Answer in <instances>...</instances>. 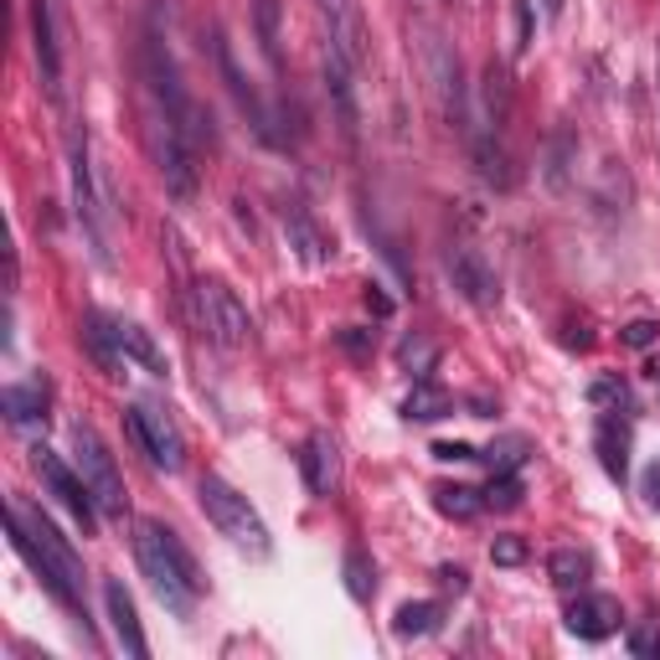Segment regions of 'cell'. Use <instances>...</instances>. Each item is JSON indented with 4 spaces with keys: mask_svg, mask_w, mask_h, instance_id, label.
<instances>
[{
    "mask_svg": "<svg viewBox=\"0 0 660 660\" xmlns=\"http://www.w3.org/2000/svg\"><path fill=\"white\" fill-rule=\"evenodd\" d=\"M351 57L336 47V42H325V93H331V103H336V124L340 135L356 139V124H361V114H356V88H351Z\"/></svg>",
    "mask_w": 660,
    "mask_h": 660,
    "instance_id": "13",
    "label": "cell"
},
{
    "mask_svg": "<svg viewBox=\"0 0 660 660\" xmlns=\"http://www.w3.org/2000/svg\"><path fill=\"white\" fill-rule=\"evenodd\" d=\"M593 573V558L583 547H558L552 558H547V578L558 583V589H583Z\"/></svg>",
    "mask_w": 660,
    "mask_h": 660,
    "instance_id": "24",
    "label": "cell"
},
{
    "mask_svg": "<svg viewBox=\"0 0 660 660\" xmlns=\"http://www.w3.org/2000/svg\"><path fill=\"white\" fill-rule=\"evenodd\" d=\"M68 166H72V212H78V227H83L93 258L109 269V237H103V222H99V191H93V170H88V135L83 130L68 135Z\"/></svg>",
    "mask_w": 660,
    "mask_h": 660,
    "instance_id": "10",
    "label": "cell"
},
{
    "mask_svg": "<svg viewBox=\"0 0 660 660\" xmlns=\"http://www.w3.org/2000/svg\"><path fill=\"white\" fill-rule=\"evenodd\" d=\"M114 340H119V351H124V361H139L150 377H166V356L155 351L150 331H139L135 321H114Z\"/></svg>",
    "mask_w": 660,
    "mask_h": 660,
    "instance_id": "21",
    "label": "cell"
},
{
    "mask_svg": "<svg viewBox=\"0 0 660 660\" xmlns=\"http://www.w3.org/2000/svg\"><path fill=\"white\" fill-rule=\"evenodd\" d=\"M424 63H428V78H434V93H439V109H444V119H449V130L470 139V93H465V72H459L455 47H449L439 32H428Z\"/></svg>",
    "mask_w": 660,
    "mask_h": 660,
    "instance_id": "9",
    "label": "cell"
},
{
    "mask_svg": "<svg viewBox=\"0 0 660 660\" xmlns=\"http://www.w3.org/2000/svg\"><path fill=\"white\" fill-rule=\"evenodd\" d=\"M321 16H325V42H336L351 63H361V52H367L361 5H356V0H321Z\"/></svg>",
    "mask_w": 660,
    "mask_h": 660,
    "instance_id": "16",
    "label": "cell"
},
{
    "mask_svg": "<svg viewBox=\"0 0 660 660\" xmlns=\"http://www.w3.org/2000/svg\"><path fill=\"white\" fill-rule=\"evenodd\" d=\"M187 315L222 351H237V346L254 340V315H248V305H243L222 279H197V284L187 289Z\"/></svg>",
    "mask_w": 660,
    "mask_h": 660,
    "instance_id": "5",
    "label": "cell"
},
{
    "mask_svg": "<svg viewBox=\"0 0 660 660\" xmlns=\"http://www.w3.org/2000/svg\"><path fill=\"white\" fill-rule=\"evenodd\" d=\"M135 558H139V573L150 578L155 599L166 604L176 619H191L197 599H202L206 578L191 558V547L160 522H135Z\"/></svg>",
    "mask_w": 660,
    "mask_h": 660,
    "instance_id": "2",
    "label": "cell"
},
{
    "mask_svg": "<svg viewBox=\"0 0 660 660\" xmlns=\"http://www.w3.org/2000/svg\"><path fill=\"white\" fill-rule=\"evenodd\" d=\"M434 506L455 522H474L485 511V491H470V485H434Z\"/></svg>",
    "mask_w": 660,
    "mask_h": 660,
    "instance_id": "27",
    "label": "cell"
},
{
    "mask_svg": "<svg viewBox=\"0 0 660 660\" xmlns=\"http://www.w3.org/2000/svg\"><path fill=\"white\" fill-rule=\"evenodd\" d=\"M336 340H340V346H346L351 356H367V351H372V331H356V325L336 331Z\"/></svg>",
    "mask_w": 660,
    "mask_h": 660,
    "instance_id": "37",
    "label": "cell"
},
{
    "mask_svg": "<svg viewBox=\"0 0 660 660\" xmlns=\"http://www.w3.org/2000/svg\"><path fill=\"white\" fill-rule=\"evenodd\" d=\"M398 367L413 372V377H428L434 367H439V346H434L428 336H403L398 340Z\"/></svg>",
    "mask_w": 660,
    "mask_h": 660,
    "instance_id": "28",
    "label": "cell"
},
{
    "mask_svg": "<svg viewBox=\"0 0 660 660\" xmlns=\"http://www.w3.org/2000/svg\"><path fill=\"white\" fill-rule=\"evenodd\" d=\"M491 562H495V568H522V562H526V542H522V537H495V542H491Z\"/></svg>",
    "mask_w": 660,
    "mask_h": 660,
    "instance_id": "33",
    "label": "cell"
},
{
    "mask_svg": "<svg viewBox=\"0 0 660 660\" xmlns=\"http://www.w3.org/2000/svg\"><path fill=\"white\" fill-rule=\"evenodd\" d=\"M197 501H202L206 522L217 526L237 552H248V558H269V552H273L264 516H258V511L248 506V495L233 491L222 474H202V480H197Z\"/></svg>",
    "mask_w": 660,
    "mask_h": 660,
    "instance_id": "4",
    "label": "cell"
},
{
    "mask_svg": "<svg viewBox=\"0 0 660 660\" xmlns=\"http://www.w3.org/2000/svg\"><path fill=\"white\" fill-rule=\"evenodd\" d=\"M139 72H145V93H150V99L160 103V109H166L176 124H181V135H187L197 150L217 139V130H212V114H206L202 103L191 99V88L181 83L176 57H170V47L160 42V32H145V47H139Z\"/></svg>",
    "mask_w": 660,
    "mask_h": 660,
    "instance_id": "3",
    "label": "cell"
},
{
    "mask_svg": "<svg viewBox=\"0 0 660 660\" xmlns=\"http://www.w3.org/2000/svg\"><path fill=\"white\" fill-rule=\"evenodd\" d=\"M645 495H650V506H660V459L650 465V474H645Z\"/></svg>",
    "mask_w": 660,
    "mask_h": 660,
    "instance_id": "42",
    "label": "cell"
},
{
    "mask_svg": "<svg viewBox=\"0 0 660 660\" xmlns=\"http://www.w3.org/2000/svg\"><path fill=\"white\" fill-rule=\"evenodd\" d=\"M32 47H36L42 88L57 93V83H63V52H57V32H52V0H32Z\"/></svg>",
    "mask_w": 660,
    "mask_h": 660,
    "instance_id": "18",
    "label": "cell"
},
{
    "mask_svg": "<svg viewBox=\"0 0 660 660\" xmlns=\"http://www.w3.org/2000/svg\"><path fill=\"white\" fill-rule=\"evenodd\" d=\"M619 340L635 346V351H645V346H656L660 340V321H629L625 331H619Z\"/></svg>",
    "mask_w": 660,
    "mask_h": 660,
    "instance_id": "35",
    "label": "cell"
},
{
    "mask_svg": "<svg viewBox=\"0 0 660 660\" xmlns=\"http://www.w3.org/2000/svg\"><path fill=\"white\" fill-rule=\"evenodd\" d=\"M284 243L294 248V258H300V264H310V269H325V264L336 258V243L321 233V222L310 217L300 202L284 206Z\"/></svg>",
    "mask_w": 660,
    "mask_h": 660,
    "instance_id": "12",
    "label": "cell"
},
{
    "mask_svg": "<svg viewBox=\"0 0 660 660\" xmlns=\"http://www.w3.org/2000/svg\"><path fill=\"white\" fill-rule=\"evenodd\" d=\"M32 470L42 474V485H47V491L68 506L72 522L93 537V532H99V501H93V491H88L83 470H72L68 459L57 455V449H47V444H36V449H32Z\"/></svg>",
    "mask_w": 660,
    "mask_h": 660,
    "instance_id": "8",
    "label": "cell"
},
{
    "mask_svg": "<svg viewBox=\"0 0 660 660\" xmlns=\"http://www.w3.org/2000/svg\"><path fill=\"white\" fill-rule=\"evenodd\" d=\"M279 16H284V0H254V21H258V47L269 57V68H284V47H279Z\"/></svg>",
    "mask_w": 660,
    "mask_h": 660,
    "instance_id": "25",
    "label": "cell"
},
{
    "mask_svg": "<svg viewBox=\"0 0 660 660\" xmlns=\"http://www.w3.org/2000/svg\"><path fill=\"white\" fill-rule=\"evenodd\" d=\"M444 625V609L439 604H428V599H413V604H403V609L392 614V629L403 635V640H418V635H434V629Z\"/></svg>",
    "mask_w": 660,
    "mask_h": 660,
    "instance_id": "26",
    "label": "cell"
},
{
    "mask_svg": "<svg viewBox=\"0 0 660 660\" xmlns=\"http://www.w3.org/2000/svg\"><path fill=\"white\" fill-rule=\"evenodd\" d=\"M72 459H78V470H83L88 491H93V501H99L103 516H124V480H119V465L114 455H109V444L99 439V428L93 424H72Z\"/></svg>",
    "mask_w": 660,
    "mask_h": 660,
    "instance_id": "6",
    "label": "cell"
},
{
    "mask_svg": "<svg viewBox=\"0 0 660 660\" xmlns=\"http://www.w3.org/2000/svg\"><path fill=\"white\" fill-rule=\"evenodd\" d=\"M103 609L114 619V635H119V645H124V656H135V660L150 656V640H145V629H139L135 599H130V589H124L119 578H103Z\"/></svg>",
    "mask_w": 660,
    "mask_h": 660,
    "instance_id": "15",
    "label": "cell"
},
{
    "mask_svg": "<svg viewBox=\"0 0 660 660\" xmlns=\"http://www.w3.org/2000/svg\"><path fill=\"white\" fill-rule=\"evenodd\" d=\"M629 650H635V656H645V660H650V656H660V635H656V629H629Z\"/></svg>",
    "mask_w": 660,
    "mask_h": 660,
    "instance_id": "38",
    "label": "cell"
},
{
    "mask_svg": "<svg viewBox=\"0 0 660 660\" xmlns=\"http://www.w3.org/2000/svg\"><path fill=\"white\" fill-rule=\"evenodd\" d=\"M346 593H351L356 604H372V593H377L372 558H367L361 547H346Z\"/></svg>",
    "mask_w": 660,
    "mask_h": 660,
    "instance_id": "29",
    "label": "cell"
},
{
    "mask_svg": "<svg viewBox=\"0 0 660 660\" xmlns=\"http://www.w3.org/2000/svg\"><path fill=\"white\" fill-rule=\"evenodd\" d=\"M506 119H511V78L501 63H485V119L480 124H491V130H506Z\"/></svg>",
    "mask_w": 660,
    "mask_h": 660,
    "instance_id": "23",
    "label": "cell"
},
{
    "mask_svg": "<svg viewBox=\"0 0 660 660\" xmlns=\"http://www.w3.org/2000/svg\"><path fill=\"white\" fill-rule=\"evenodd\" d=\"M0 407H5L11 424H36V418H47V382H11V388L0 392Z\"/></svg>",
    "mask_w": 660,
    "mask_h": 660,
    "instance_id": "20",
    "label": "cell"
},
{
    "mask_svg": "<svg viewBox=\"0 0 660 660\" xmlns=\"http://www.w3.org/2000/svg\"><path fill=\"white\" fill-rule=\"evenodd\" d=\"M480 459H491V470H516V465H522V459H526V444H522V439H506V444H501V449H495V444H491V449H485V455H480Z\"/></svg>",
    "mask_w": 660,
    "mask_h": 660,
    "instance_id": "34",
    "label": "cell"
},
{
    "mask_svg": "<svg viewBox=\"0 0 660 660\" xmlns=\"http://www.w3.org/2000/svg\"><path fill=\"white\" fill-rule=\"evenodd\" d=\"M593 449H599L604 474L625 485V480H629V424H625V418L604 413V418H599V434H593Z\"/></svg>",
    "mask_w": 660,
    "mask_h": 660,
    "instance_id": "19",
    "label": "cell"
},
{
    "mask_svg": "<svg viewBox=\"0 0 660 660\" xmlns=\"http://www.w3.org/2000/svg\"><path fill=\"white\" fill-rule=\"evenodd\" d=\"M485 506H495V511L522 506V480H516V470H495L491 474V485H485Z\"/></svg>",
    "mask_w": 660,
    "mask_h": 660,
    "instance_id": "31",
    "label": "cell"
},
{
    "mask_svg": "<svg viewBox=\"0 0 660 660\" xmlns=\"http://www.w3.org/2000/svg\"><path fill=\"white\" fill-rule=\"evenodd\" d=\"M562 5H568V0H542V16H547V21H558V16H562Z\"/></svg>",
    "mask_w": 660,
    "mask_h": 660,
    "instance_id": "43",
    "label": "cell"
},
{
    "mask_svg": "<svg viewBox=\"0 0 660 660\" xmlns=\"http://www.w3.org/2000/svg\"><path fill=\"white\" fill-rule=\"evenodd\" d=\"M300 470H305V485L315 495H331L340 485V449L331 434H310L305 449H300Z\"/></svg>",
    "mask_w": 660,
    "mask_h": 660,
    "instance_id": "17",
    "label": "cell"
},
{
    "mask_svg": "<svg viewBox=\"0 0 660 660\" xmlns=\"http://www.w3.org/2000/svg\"><path fill=\"white\" fill-rule=\"evenodd\" d=\"M124 428H130V439L150 455L155 470L166 474H181V465H187V439H181V428H176V418H170L160 403H135L130 413H124Z\"/></svg>",
    "mask_w": 660,
    "mask_h": 660,
    "instance_id": "7",
    "label": "cell"
},
{
    "mask_svg": "<svg viewBox=\"0 0 660 660\" xmlns=\"http://www.w3.org/2000/svg\"><path fill=\"white\" fill-rule=\"evenodd\" d=\"M439 583H444V589H455V593H465L470 573H465V568H439Z\"/></svg>",
    "mask_w": 660,
    "mask_h": 660,
    "instance_id": "41",
    "label": "cell"
},
{
    "mask_svg": "<svg viewBox=\"0 0 660 660\" xmlns=\"http://www.w3.org/2000/svg\"><path fill=\"white\" fill-rule=\"evenodd\" d=\"M434 459H459V465H465V459H480L470 449V444H434Z\"/></svg>",
    "mask_w": 660,
    "mask_h": 660,
    "instance_id": "39",
    "label": "cell"
},
{
    "mask_svg": "<svg viewBox=\"0 0 660 660\" xmlns=\"http://www.w3.org/2000/svg\"><path fill=\"white\" fill-rule=\"evenodd\" d=\"M511 16H516V42L511 47L526 52L532 47V0H511Z\"/></svg>",
    "mask_w": 660,
    "mask_h": 660,
    "instance_id": "36",
    "label": "cell"
},
{
    "mask_svg": "<svg viewBox=\"0 0 660 660\" xmlns=\"http://www.w3.org/2000/svg\"><path fill=\"white\" fill-rule=\"evenodd\" d=\"M455 407V398L444 388H434V377H418L413 382V392L403 398V418H413V424H434V418H444Z\"/></svg>",
    "mask_w": 660,
    "mask_h": 660,
    "instance_id": "22",
    "label": "cell"
},
{
    "mask_svg": "<svg viewBox=\"0 0 660 660\" xmlns=\"http://www.w3.org/2000/svg\"><path fill=\"white\" fill-rule=\"evenodd\" d=\"M589 403L604 407V413H619V407H629V388L625 382H614V377H599L589 388Z\"/></svg>",
    "mask_w": 660,
    "mask_h": 660,
    "instance_id": "32",
    "label": "cell"
},
{
    "mask_svg": "<svg viewBox=\"0 0 660 660\" xmlns=\"http://www.w3.org/2000/svg\"><path fill=\"white\" fill-rule=\"evenodd\" d=\"M5 522H11V547L32 562V573L42 578V589H47L63 609L83 614V562H78V552L68 547V537H63L36 506H26L21 495H11Z\"/></svg>",
    "mask_w": 660,
    "mask_h": 660,
    "instance_id": "1",
    "label": "cell"
},
{
    "mask_svg": "<svg viewBox=\"0 0 660 660\" xmlns=\"http://www.w3.org/2000/svg\"><path fill=\"white\" fill-rule=\"evenodd\" d=\"M573 150H578L573 130H558L552 145H547V187H552V191L568 187V160H573Z\"/></svg>",
    "mask_w": 660,
    "mask_h": 660,
    "instance_id": "30",
    "label": "cell"
},
{
    "mask_svg": "<svg viewBox=\"0 0 660 660\" xmlns=\"http://www.w3.org/2000/svg\"><path fill=\"white\" fill-rule=\"evenodd\" d=\"M619 599L609 593H578L573 604H568V629H573L578 640H609L614 629H619Z\"/></svg>",
    "mask_w": 660,
    "mask_h": 660,
    "instance_id": "14",
    "label": "cell"
},
{
    "mask_svg": "<svg viewBox=\"0 0 660 660\" xmlns=\"http://www.w3.org/2000/svg\"><path fill=\"white\" fill-rule=\"evenodd\" d=\"M367 310H372V315H392V300L377 284H367Z\"/></svg>",
    "mask_w": 660,
    "mask_h": 660,
    "instance_id": "40",
    "label": "cell"
},
{
    "mask_svg": "<svg viewBox=\"0 0 660 660\" xmlns=\"http://www.w3.org/2000/svg\"><path fill=\"white\" fill-rule=\"evenodd\" d=\"M449 279H455V289L474 310L501 305V273H495V264L480 254V248H455V254H449Z\"/></svg>",
    "mask_w": 660,
    "mask_h": 660,
    "instance_id": "11",
    "label": "cell"
}]
</instances>
